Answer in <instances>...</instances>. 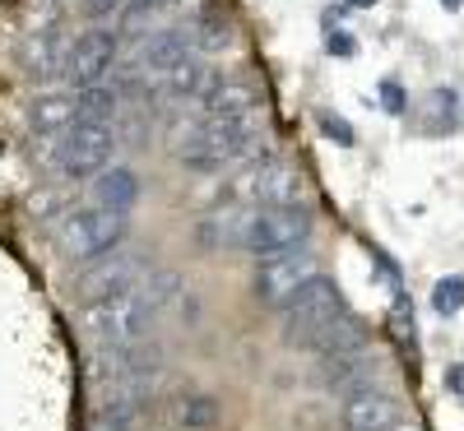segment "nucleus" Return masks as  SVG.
Returning a JSON list of instances; mask_svg holds the SVG:
<instances>
[{
  "label": "nucleus",
  "instance_id": "f257e3e1",
  "mask_svg": "<svg viewBox=\"0 0 464 431\" xmlns=\"http://www.w3.org/2000/svg\"><path fill=\"white\" fill-rule=\"evenodd\" d=\"M181 297V273L177 269H149L144 279L111 297L102 306H89V334L102 343V348H116V343H144L153 321Z\"/></svg>",
  "mask_w": 464,
  "mask_h": 431
},
{
  "label": "nucleus",
  "instance_id": "f03ea898",
  "mask_svg": "<svg viewBox=\"0 0 464 431\" xmlns=\"http://www.w3.org/2000/svg\"><path fill=\"white\" fill-rule=\"evenodd\" d=\"M306 237H312V214L302 205H251L242 251L256 255V260H269V255L306 246Z\"/></svg>",
  "mask_w": 464,
  "mask_h": 431
},
{
  "label": "nucleus",
  "instance_id": "7ed1b4c3",
  "mask_svg": "<svg viewBox=\"0 0 464 431\" xmlns=\"http://www.w3.org/2000/svg\"><path fill=\"white\" fill-rule=\"evenodd\" d=\"M126 237V209H74L61 232H56V246L70 255V260H102L107 251H116Z\"/></svg>",
  "mask_w": 464,
  "mask_h": 431
},
{
  "label": "nucleus",
  "instance_id": "20e7f679",
  "mask_svg": "<svg viewBox=\"0 0 464 431\" xmlns=\"http://www.w3.org/2000/svg\"><path fill=\"white\" fill-rule=\"evenodd\" d=\"M334 316H343V297L334 288V279H325V273H316V279H306L297 288V297L284 306V339L306 348L316 339L321 325H330Z\"/></svg>",
  "mask_w": 464,
  "mask_h": 431
},
{
  "label": "nucleus",
  "instance_id": "39448f33",
  "mask_svg": "<svg viewBox=\"0 0 464 431\" xmlns=\"http://www.w3.org/2000/svg\"><path fill=\"white\" fill-rule=\"evenodd\" d=\"M111 153H116V130L111 121H98V126H70L61 148H56V172L65 181H84V177H98L102 168H111Z\"/></svg>",
  "mask_w": 464,
  "mask_h": 431
},
{
  "label": "nucleus",
  "instance_id": "423d86ee",
  "mask_svg": "<svg viewBox=\"0 0 464 431\" xmlns=\"http://www.w3.org/2000/svg\"><path fill=\"white\" fill-rule=\"evenodd\" d=\"M144 273H149L144 255H135V251H107L102 260H89V269L74 279V297H80L84 306H102L111 297L130 292Z\"/></svg>",
  "mask_w": 464,
  "mask_h": 431
},
{
  "label": "nucleus",
  "instance_id": "0eeeda50",
  "mask_svg": "<svg viewBox=\"0 0 464 431\" xmlns=\"http://www.w3.org/2000/svg\"><path fill=\"white\" fill-rule=\"evenodd\" d=\"M116 56H121V33H111V28L80 33L70 43V52H65V80H70V89L102 84L111 74V65H116Z\"/></svg>",
  "mask_w": 464,
  "mask_h": 431
},
{
  "label": "nucleus",
  "instance_id": "6e6552de",
  "mask_svg": "<svg viewBox=\"0 0 464 431\" xmlns=\"http://www.w3.org/2000/svg\"><path fill=\"white\" fill-rule=\"evenodd\" d=\"M316 255L306 251V246H297V251H284V255H269V260H260V269H256V297L265 302V306H288L293 297H297V288L306 283V279H316Z\"/></svg>",
  "mask_w": 464,
  "mask_h": 431
},
{
  "label": "nucleus",
  "instance_id": "1a4fd4ad",
  "mask_svg": "<svg viewBox=\"0 0 464 431\" xmlns=\"http://www.w3.org/2000/svg\"><path fill=\"white\" fill-rule=\"evenodd\" d=\"M237 195H246L251 205H302L306 195V181L293 163L284 158H265L260 168H251L242 181H237Z\"/></svg>",
  "mask_w": 464,
  "mask_h": 431
},
{
  "label": "nucleus",
  "instance_id": "9d476101",
  "mask_svg": "<svg viewBox=\"0 0 464 431\" xmlns=\"http://www.w3.org/2000/svg\"><path fill=\"white\" fill-rule=\"evenodd\" d=\"M381 352H372L367 343L353 352H330L321 362V385L339 389V395H358V389H372V380L381 376Z\"/></svg>",
  "mask_w": 464,
  "mask_h": 431
},
{
  "label": "nucleus",
  "instance_id": "9b49d317",
  "mask_svg": "<svg viewBox=\"0 0 464 431\" xmlns=\"http://www.w3.org/2000/svg\"><path fill=\"white\" fill-rule=\"evenodd\" d=\"M400 417H404V408H400V399L395 395H385V389H358V395H348L343 399V413H339V422H343V431H391V426H400Z\"/></svg>",
  "mask_w": 464,
  "mask_h": 431
},
{
  "label": "nucleus",
  "instance_id": "f8f14e48",
  "mask_svg": "<svg viewBox=\"0 0 464 431\" xmlns=\"http://www.w3.org/2000/svg\"><path fill=\"white\" fill-rule=\"evenodd\" d=\"M144 367H163V362H159V348H153V343H116V348H102V352H93V358H89L93 385L121 380V376L144 371Z\"/></svg>",
  "mask_w": 464,
  "mask_h": 431
},
{
  "label": "nucleus",
  "instance_id": "ddd939ff",
  "mask_svg": "<svg viewBox=\"0 0 464 431\" xmlns=\"http://www.w3.org/2000/svg\"><path fill=\"white\" fill-rule=\"evenodd\" d=\"M200 111L205 121H232V116H256L260 111V93L242 80H223V84H209L200 93Z\"/></svg>",
  "mask_w": 464,
  "mask_h": 431
},
{
  "label": "nucleus",
  "instance_id": "4468645a",
  "mask_svg": "<svg viewBox=\"0 0 464 431\" xmlns=\"http://www.w3.org/2000/svg\"><path fill=\"white\" fill-rule=\"evenodd\" d=\"M190 52H196V43H190V28H163V33H153L144 37V47H140V70H177L190 61Z\"/></svg>",
  "mask_w": 464,
  "mask_h": 431
},
{
  "label": "nucleus",
  "instance_id": "2eb2a0df",
  "mask_svg": "<svg viewBox=\"0 0 464 431\" xmlns=\"http://www.w3.org/2000/svg\"><path fill=\"white\" fill-rule=\"evenodd\" d=\"M159 389H163V367H144V371H130V376H121V380L98 385V404L144 408L149 399H159Z\"/></svg>",
  "mask_w": 464,
  "mask_h": 431
},
{
  "label": "nucleus",
  "instance_id": "dca6fc26",
  "mask_svg": "<svg viewBox=\"0 0 464 431\" xmlns=\"http://www.w3.org/2000/svg\"><path fill=\"white\" fill-rule=\"evenodd\" d=\"M140 200V177L130 168H102L93 177V205L102 209H130Z\"/></svg>",
  "mask_w": 464,
  "mask_h": 431
},
{
  "label": "nucleus",
  "instance_id": "f3484780",
  "mask_svg": "<svg viewBox=\"0 0 464 431\" xmlns=\"http://www.w3.org/2000/svg\"><path fill=\"white\" fill-rule=\"evenodd\" d=\"M362 343H367V330H362V321H358V316H348V311H343V316H334L330 325H321V330H316V339L306 343V348H316L321 358H330V352H353V348H362Z\"/></svg>",
  "mask_w": 464,
  "mask_h": 431
},
{
  "label": "nucleus",
  "instance_id": "a211bd4d",
  "mask_svg": "<svg viewBox=\"0 0 464 431\" xmlns=\"http://www.w3.org/2000/svg\"><path fill=\"white\" fill-rule=\"evenodd\" d=\"M116 107H121V93L107 89V84L74 89V126H98V121H111Z\"/></svg>",
  "mask_w": 464,
  "mask_h": 431
},
{
  "label": "nucleus",
  "instance_id": "6ab92c4d",
  "mask_svg": "<svg viewBox=\"0 0 464 431\" xmlns=\"http://www.w3.org/2000/svg\"><path fill=\"white\" fill-rule=\"evenodd\" d=\"M168 417L181 431H209V426H218V399H209V395H177Z\"/></svg>",
  "mask_w": 464,
  "mask_h": 431
},
{
  "label": "nucleus",
  "instance_id": "aec40b11",
  "mask_svg": "<svg viewBox=\"0 0 464 431\" xmlns=\"http://www.w3.org/2000/svg\"><path fill=\"white\" fill-rule=\"evenodd\" d=\"M65 52H70L65 37L43 33L33 43V52H28V74H33L37 84H47V80H56V74H65Z\"/></svg>",
  "mask_w": 464,
  "mask_h": 431
},
{
  "label": "nucleus",
  "instance_id": "412c9836",
  "mask_svg": "<svg viewBox=\"0 0 464 431\" xmlns=\"http://www.w3.org/2000/svg\"><path fill=\"white\" fill-rule=\"evenodd\" d=\"M33 130H65L74 126V93H43L28 107Z\"/></svg>",
  "mask_w": 464,
  "mask_h": 431
},
{
  "label": "nucleus",
  "instance_id": "4be33fe9",
  "mask_svg": "<svg viewBox=\"0 0 464 431\" xmlns=\"http://www.w3.org/2000/svg\"><path fill=\"white\" fill-rule=\"evenodd\" d=\"M190 43H196V52L214 56V52L232 47V24H227L223 14H205L196 28H190Z\"/></svg>",
  "mask_w": 464,
  "mask_h": 431
},
{
  "label": "nucleus",
  "instance_id": "5701e85b",
  "mask_svg": "<svg viewBox=\"0 0 464 431\" xmlns=\"http://www.w3.org/2000/svg\"><path fill=\"white\" fill-rule=\"evenodd\" d=\"M209 89V74H205V65H196V61H186V65H177V70H168V98H200Z\"/></svg>",
  "mask_w": 464,
  "mask_h": 431
},
{
  "label": "nucleus",
  "instance_id": "b1692460",
  "mask_svg": "<svg viewBox=\"0 0 464 431\" xmlns=\"http://www.w3.org/2000/svg\"><path fill=\"white\" fill-rule=\"evenodd\" d=\"M135 417H140V408H126V404H93L89 431H130Z\"/></svg>",
  "mask_w": 464,
  "mask_h": 431
},
{
  "label": "nucleus",
  "instance_id": "393cba45",
  "mask_svg": "<svg viewBox=\"0 0 464 431\" xmlns=\"http://www.w3.org/2000/svg\"><path fill=\"white\" fill-rule=\"evenodd\" d=\"M459 98H455V89H437L432 98H428V111H432V121H428V130L432 135H441V130H455L459 126V107H455Z\"/></svg>",
  "mask_w": 464,
  "mask_h": 431
},
{
  "label": "nucleus",
  "instance_id": "a878e982",
  "mask_svg": "<svg viewBox=\"0 0 464 431\" xmlns=\"http://www.w3.org/2000/svg\"><path fill=\"white\" fill-rule=\"evenodd\" d=\"M464 306V273H446V279L432 288V311L437 316H455Z\"/></svg>",
  "mask_w": 464,
  "mask_h": 431
},
{
  "label": "nucleus",
  "instance_id": "bb28decb",
  "mask_svg": "<svg viewBox=\"0 0 464 431\" xmlns=\"http://www.w3.org/2000/svg\"><path fill=\"white\" fill-rule=\"evenodd\" d=\"M316 126H321V135H325L330 144H339V148H353V144H358V130L348 126L339 111H316Z\"/></svg>",
  "mask_w": 464,
  "mask_h": 431
},
{
  "label": "nucleus",
  "instance_id": "cd10ccee",
  "mask_svg": "<svg viewBox=\"0 0 464 431\" xmlns=\"http://www.w3.org/2000/svg\"><path fill=\"white\" fill-rule=\"evenodd\" d=\"M381 107L391 116H404L409 111V93L400 89V80H381Z\"/></svg>",
  "mask_w": 464,
  "mask_h": 431
},
{
  "label": "nucleus",
  "instance_id": "c85d7f7f",
  "mask_svg": "<svg viewBox=\"0 0 464 431\" xmlns=\"http://www.w3.org/2000/svg\"><path fill=\"white\" fill-rule=\"evenodd\" d=\"M80 5H84V14H89L93 24H102V19H116V14H121L130 0H80Z\"/></svg>",
  "mask_w": 464,
  "mask_h": 431
},
{
  "label": "nucleus",
  "instance_id": "c756f323",
  "mask_svg": "<svg viewBox=\"0 0 464 431\" xmlns=\"http://www.w3.org/2000/svg\"><path fill=\"white\" fill-rule=\"evenodd\" d=\"M325 47H330L334 56H353V52H358V43H353L343 28H325Z\"/></svg>",
  "mask_w": 464,
  "mask_h": 431
},
{
  "label": "nucleus",
  "instance_id": "7c9ffc66",
  "mask_svg": "<svg viewBox=\"0 0 464 431\" xmlns=\"http://www.w3.org/2000/svg\"><path fill=\"white\" fill-rule=\"evenodd\" d=\"M446 389L455 399H464V362H455V367H446Z\"/></svg>",
  "mask_w": 464,
  "mask_h": 431
},
{
  "label": "nucleus",
  "instance_id": "2f4dec72",
  "mask_svg": "<svg viewBox=\"0 0 464 431\" xmlns=\"http://www.w3.org/2000/svg\"><path fill=\"white\" fill-rule=\"evenodd\" d=\"M459 5H464V0H441V10H450V14H455Z\"/></svg>",
  "mask_w": 464,
  "mask_h": 431
},
{
  "label": "nucleus",
  "instance_id": "473e14b6",
  "mask_svg": "<svg viewBox=\"0 0 464 431\" xmlns=\"http://www.w3.org/2000/svg\"><path fill=\"white\" fill-rule=\"evenodd\" d=\"M348 5H353V10H367V5H376V0H348Z\"/></svg>",
  "mask_w": 464,
  "mask_h": 431
},
{
  "label": "nucleus",
  "instance_id": "72a5a7b5",
  "mask_svg": "<svg viewBox=\"0 0 464 431\" xmlns=\"http://www.w3.org/2000/svg\"><path fill=\"white\" fill-rule=\"evenodd\" d=\"M391 431H418V426H404V422H400V426H391Z\"/></svg>",
  "mask_w": 464,
  "mask_h": 431
}]
</instances>
